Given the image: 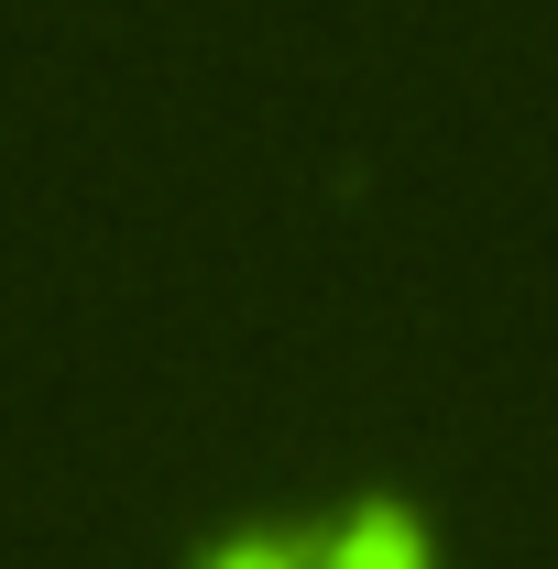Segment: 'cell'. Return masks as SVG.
<instances>
[{
    "label": "cell",
    "instance_id": "6da1fadb",
    "mask_svg": "<svg viewBox=\"0 0 558 569\" xmlns=\"http://www.w3.org/2000/svg\"><path fill=\"white\" fill-rule=\"evenodd\" d=\"M307 569H438V548H427L417 515H395V503H361V515H340V526L307 548Z\"/></svg>",
    "mask_w": 558,
    "mask_h": 569
}]
</instances>
